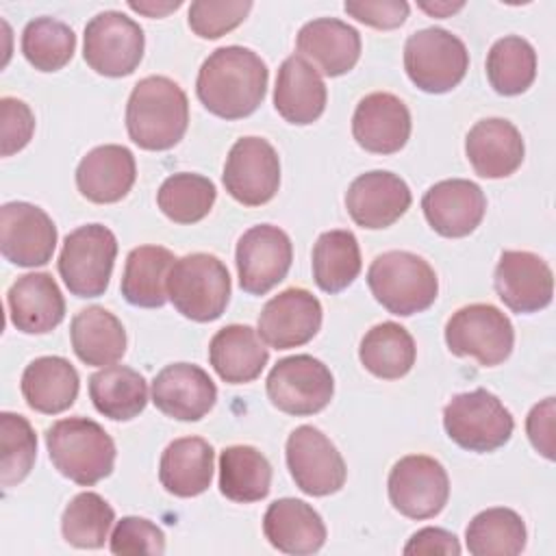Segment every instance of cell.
<instances>
[{
    "mask_svg": "<svg viewBox=\"0 0 556 556\" xmlns=\"http://www.w3.org/2000/svg\"><path fill=\"white\" fill-rule=\"evenodd\" d=\"M267 78L269 70L254 50L224 46L204 59L195 93L208 113L222 119H241L263 102Z\"/></svg>",
    "mask_w": 556,
    "mask_h": 556,
    "instance_id": "obj_1",
    "label": "cell"
},
{
    "mask_svg": "<svg viewBox=\"0 0 556 556\" xmlns=\"http://www.w3.org/2000/svg\"><path fill=\"white\" fill-rule=\"evenodd\" d=\"M189 100L178 83L167 76L141 78L126 104V130L143 150H169L187 132Z\"/></svg>",
    "mask_w": 556,
    "mask_h": 556,
    "instance_id": "obj_2",
    "label": "cell"
},
{
    "mask_svg": "<svg viewBox=\"0 0 556 556\" xmlns=\"http://www.w3.org/2000/svg\"><path fill=\"white\" fill-rule=\"evenodd\" d=\"M46 447L54 469L80 486H93L111 476L115 443L93 419L67 417L46 430Z\"/></svg>",
    "mask_w": 556,
    "mask_h": 556,
    "instance_id": "obj_3",
    "label": "cell"
},
{
    "mask_svg": "<svg viewBox=\"0 0 556 556\" xmlns=\"http://www.w3.org/2000/svg\"><path fill=\"white\" fill-rule=\"evenodd\" d=\"M374 298L393 315L408 317L432 306L439 280L430 263L406 250L378 254L367 269Z\"/></svg>",
    "mask_w": 556,
    "mask_h": 556,
    "instance_id": "obj_4",
    "label": "cell"
},
{
    "mask_svg": "<svg viewBox=\"0 0 556 556\" xmlns=\"http://www.w3.org/2000/svg\"><path fill=\"white\" fill-rule=\"evenodd\" d=\"M167 298L182 317L202 324L213 321L228 306L230 274L213 254H185L169 269Z\"/></svg>",
    "mask_w": 556,
    "mask_h": 556,
    "instance_id": "obj_5",
    "label": "cell"
},
{
    "mask_svg": "<svg viewBox=\"0 0 556 556\" xmlns=\"http://www.w3.org/2000/svg\"><path fill=\"white\" fill-rule=\"evenodd\" d=\"M443 428L458 447L484 454L508 443L515 421L497 395L486 389H473L454 395L445 404Z\"/></svg>",
    "mask_w": 556,
    "mask_h": 556,
    "instance_id": "obj_6",
    "label": "cell"
},
{
    "mask_svg": "<svg viewBox=\"0 0 556 556\" xmlns=\"http://www.w3.org/2000/svg\"><path fill=\"white\" fill-rule=\"evenodd\" d=\"M469 52L445 28H421L404 43V70L410 83L426 93L452 91L467 74Z\"/></svg>",
    "mask_w": 556,
    "mask_h": 556,
    "instance_id": "obj_7",
    "label": "cell"
},
{
    "mask_svg": "<svg viewBox=\"0 0 556 556\" xmlns=\"http://www.w3.org/2000/svg\"><path fill=\"white\" fill-rule=\"evenodd\" d=\"M115 256V235L102 224H87L63 239L59 274L72 295L98 298L109 287Z\"/></svg>",
    "mask_w": 556,
    "mask_h": 556,
    "instance_id": "obj_8",
    "label": "cell"
},
{
    "mask_svg": "<svg viewBox=\"0 0 556 556\" xmlns=\"http://www.w3.org/2000/svg\"><path fill=\"white\" fill-rule=\"evenodd\" d=\"M445 343L454 356H473L482 367H495L510 356L515 330L497 306L469 304L447 319Z\"/></svg>",
    "mask_w": 556,
    "mask_h": 556,
    "instance_id": "obj_9",
    "label": "cell"
},
{
    "mask_svg": "<svg viewBox=\"0 0 556 556\" xmlns=\"http://www.w3.org/2000/svg\"><path fill=\"white\" fill-rule=\"evenodd\" d=\"M334 393L330 369L311 354L280 358L267 376L269 402L295 417H306L324 410Z\"/></svg>",
    "mask_w": 556,
    "mask_h": 556,
    "instance_id": "obj_10",
    "label": "cell"
},
{
    "mask_svg": "<svg viewBox=\"0 0 556 556\" xmlns=\"http://www.w3.org/2000/svg\"><path fill=\"white\" fill-rule=\"evenodd\" d=\"M143 48L141 26L122 11H102L85 26L83 56L102 76L119 78L132 74L143 59Z\"/></svg>",
    "mask_w": 556,
    "mask_h": 556,
    "instance_id": "obj_11",
    "label": "cell"
},
{
    "mask_svg": "<svg viewBox=\"0 0 556 556\" xmlns=\"http://www.w3.org/2000/svg\"><path fill=\"white\" fill-rule=\"evenodd\" d=\"M389 500L408 519H430L439 515L450 497L445 467L426 454H408L389 471Z\"/></svg>",
    "mask_w": 556,
    "mask_h": 556,
    "instance_id": "obj_12",
    "label": "cell"
},
{
    "mask_svg": "<svg viewBox=\"0 0 556 556\" xmlns=\"http://www.w3.org/2000/svg\"><path fill=\"white\" fill-rule=\"evenodd\" d=\"M287 467L295 486L313 497L337 493L345 484V460L315 426H298L287 439Z\"/></svg>",
    "mask_w": 556,
    "mask_h": 556,
    "instance_id": "obj_13",
    "label": "cell"
},
{
    "mask_svg": "<svg viewBox=\"0 0 556 556\" xmlns=\"http://www.w3.org/2000/svg\"><path fill=\"white\" fill-rule=\"evenodd\" d=\"M226 191L243 206L269 202L280 187V159L263 137H241L232 143L224 174Z\"/></svg>",
    "mask_w": 556,
    "mask_h": 556,
    "instance_id": "obj_14",
    "label": "cell"
},
{
    "mask_svg": "<svg viewBox=\"0 0 556 556\" xmlns=\"http://www.w3.org/2000/svg\"><path fill=\"white\" fill-rule=\"evenodd\" d=\"M293 261L289 235L271 224H258L245 230L235 250L239 287L250 295H265L285 280Z\"/></svg>",
    "mask_w": 556,
    "mask_h": 556,
    "instance_id": "obj_15",
    "label": "cell"
},
{
    "mask_svg": "<svg viewBox=\"0 0 556 556\" xmlns=\"http://www.w3.org/2000/svg\"><path fill=\"white\" fill-rule=\"evenodd\" d=\"M56 248L52 217L30 202H7L0 208V250L17 267L46 265Z\"/></svg>",
    "mask_w": 556,
    "mask_h": 556,
    "instance_id": "obj_16",
    "label": "cell"
},
{
    "mask_svg": "<svg viewBox=\"0 0 556 556\" xmlns=\"http://www.w3.org/2000/svg\"><path fill=\"white\" fill-rule=\"evenodd\" d=\"M321 328L319 300L300 287H291L267 300L258 315V337L274 350L308 343Z\"/></svg>",
    "mask_w": 556,
    "mask_h": 556,
    "instance_id": "obj_17",
    "label": "cell"
},
{
    "mask_svg": "<svg viewBox=\"0 0 556 556\" xmlns=\"http://www.w3.org/2000/svg\"><path fill=\"white\" fill-rule=\"evenodd\" d=\"M408 185L393 172L374 169L356 176L345 191V208L352 222L367 230L395 224L410 206Z\"/></svg>",
    "mask_w": 556,
    "mask_h": 556,
    "instance_id": "obj_18",
    "label": "cell"
},
{
    "mask_svg": "<svg viewBox=\"0 0 556 556\" xmlns=\"http://www.w3.org/2000/svg\"><path fill=\"white\" fill-rule=\"evenodd\" d=\"M495 291L513 313H536L552 302L549 265L528 250H504L495 267Z\"/></svg>",
    "mask_w": 556,
    "mask_h": 556,
    "instance_id": "obj_19",
    "label": "cell"
},
{
    "mask_svg": "<svg viewBox=\"0 0 556 556\" xmlns=\"http://www.w3.org/2000/svg\"><path fill=\"white\" fill-rule=\"evenodd\" d=\"M421 208L434 232L458 239L471 235L480 226L486 213V198L476 182L447 178L424 193Z\"/></svg>",
    "mask_w": 556,
    "mask_h": 556,
    "instance_id": "obj_20",
    "label": "cell"
},
{
    "mask_svg": "<svg viewBox=\"0 0 556 556\" xmlns=\"http://www.w3.org/2000/svg\"><path fill=\"white\" fill-rule=\"evenodd\" d=\"M217 400V387L211 376L193 363H172L152 380L154 406L178 421L202 419Z\"/></svg>",
    "mask_w": 556,
    "mask_h": 556,
    "instance_id": "obj_21",
    "label": "cell"
},
{
    "mask_svg": "<svg viewBox=\"0 0 556 556\" xmlns=\"http://www.w3.org/2000/svg\"><path fill=\"white\" fill-rule=\"evenodd\" d=\"M352 135L367 152H400L410 137V111L397 96L374 91L356 104L352 115Z\"/></svg>",
    "mask_w": 556,
    "mask_h": 556,
    "instance_id": "obj_22",
    "label": "cell"
},
{
    "mask_svg": "<svg viewBox=\"0 0 556 556\" xmlns=\"http://www.w3.org/2000/svg\"><path fill=\"white\" fill-rule=\"evenodd\" d=\"M465 154L478 176L506 178L521 167L526 146L513 122L504 117H486L469 128Z\"/></svg>",
    "mask_w": 556,
    "mask_h": 556,
    "instance_id": "obj_23",
    "label": "cell"
},
{
    "mask_svg": "<svg viewBox=\"0 0 556 556\" xmlns=\"http://www.w3.org/2000/svg\"><path fill=\"white\" fill-rule=\"evenodd\" d=\"M137 178L135 156L126 146L104 143L89 150L76 167V187L83 198L96 204L119 202Z\"/></svg>",
    "mask_w": 556,
    "mask_h": 556,
    "instance_id": "obj_24",
    "label": "cell"
},
{
    "mask_svg": "<svg viewBox=\"0 0 556 556\" xmlns=\"http://www.w3.org/2000/svg\"><path fill=\"white\" fill-rule=\"evenodd\" d=\"M11 324L26 334H46L65 317V300L46 271L20 276L7 291Z\"/></svg>",
    "mask_w": 556,
    "mask_h": 556,
    "instance_id": "obj_25",
    "label": "cell"
},
{
    "mask_svg": "<svg viewBox=\"0 0 556 556\" xmlns=\"http://www.w3.org/2000/svg\"><path fill=\"white\" fill-rule=\"evenodd\" d=\"M298 54L317 65L324 76L348 74L361 56V35L348 22L337 17H317L306 22L295 39Z\"/></svg>",
    "mask_w": 556,
    "mask_h": 556,
    "instance_id": "obj_26",
    "label": "cell"
},
{
    "mask_svg": "<svg viewBox=\"0 0 556 556\" xmlns=\"http://www.w3.org/2000/svg\"><path fill=\"white\" fill-rule=\"evenodd\" d=\"M326 85L319 72L300 54L282 61L274 87V106L278 115L295 126L313 124L326 109Z\"/></svg>",
    "mask_w": 556,
    "mask_h": 556,
    "instance_id": "obj_27",
    "label": "cell"
},
{
    "mask_svg": "<svg viewBox=\"0 0 556 556\" xmlns=\"http://www.w3.org/2000/svg\"><path fill=\"white\" fill-rule=\"evenodd\" d=\"M263 532L271 547L285 554H315L326 543V526L321 515L306 502L282 497L267 506Z\"/></svg>",
    "mask_w": 556,
    "mask_h": 556,
    "instance_id": "obj_28",
    "label": "cell"
},
{
    "mask_svg": "<svg viewBox=\"0 0 556 556\" xmlns=\"http://www.w3.org/2000/svg\"><path fill=\"white\" fill-rule=\"evenodd\" d=\"M208 361L228 384L252 382L269 361V352L252 326L230 324L217 330L208 343Z\"/></svg>",
    "mask_w": 556,
    "mask_h": 556,
    "instance_id": "obj_29",
    "label": "cell"
},
{
    "mask_svg": "<svg viewBox=\"0 0 556 556\" xmlns=\"http://www.w3.org/2000/svg\"><path fill=\"white\" fill-rule=\"evenodd\" d=\"M215 450L200 437L174 439L161 454L159 480L176 497H195L211 486Z\"/></svg>",
    "mask_w": 556,
    "mask_h": 556,
    "instance_id": "obj_30",
    "label": "cell"
},
{
    "mask_svg": "<svg viewBox=\"0 0 556 556\" xmlns=\"http://www.w3.org/2000/svg\"><path fill=\"white\" fill-rule=\"evenodd\" d=\"M78 371L63 356H39L22 374V395L26 404L43 415L67 410L78 395Z\"/></svg>",
    "mask_w": 556,
    "mask_h": 556,
    "instance_id": "obj_31",
    "label": "cell"
},
{
    "mask_svg": "<svg viewBox=\"0 0 556 556\" xmlns=\"http://www.w3.org/2000/svg\"><path fill=\"white\" fill-rule=\"evenodd\" d=\"M70 339L74 354L91 367L113 365L126 352V330L104 306L78 311L70 324Z\"/></svg>",
    "mask_w": 556,
    "mask_h": 556,
    "instance_id": "obj_32",
    "label": "cell"
},
{
    "mask_svg": "<svg viewBox=\"0 0 556 556\" xmlns=\"http://www.w3.org/2000/svg\"><path fill=\"white\" fill-rule=\"evenodd\" d=\"M174 254L163 245H139L126 256L122 274V295L141 308L163 306L167 298V276Z\"/></svg>",
    "mask_w": 556,
    "mask_h": 556,
    "instance_id": "obj_33",
    "label": "cell"
},
{
    "mask_svg": "<svg viewBox=\"0 0 556 556\" xmlns=\"http://www.w3.org/2000/svg\"><path fill=\"white\" fill-rule=\"evenodd\" d=\"M89 397L104 417L128 421L146 408L148 382L126 365H106L89 378Z\"/></svg>",
    "mask_w": 556,
    "mask_h": 556,
    "instance_id": "obj_34",
    "label": "cell"
},
{
    "mask_svg": "<svg viewBox=\"0 0 556 556\" xmlns=\"http://www.w3.org/2000/svg\"><path fill=\"white\" fill-rule=\"evenodd\" d=\"M417 348L410 332L395 324L382 321L365 332L358 348L363 367L382 380H397L415 365Z\"/></svg>",
    "mask_w": 556,
    "mask_h": 556,
    "instance_id": "obj_35",
    "label": "cell"
},
{
    "mask_svg": "<svg viewBox=\"0 0 556 556\" xmlns=\"http://www.w3.org/2000/svg\"><path fill=\"white\" fill-rule=\"evenodd\" d=\"M271 465L252 445H230L219 454V491L226 500L250 504L267 497Z\"/></svg>",
    "mask_w": 556,
    "mask_h": 556,
    "instance_id": "obj_36",
    "label": "cell"
},
{
    "mask_svg": "<svg viewBox=\"0 0 556 556\" xmlns=\"http://www.w3.org/2000/svg\"><path fill=\"white\" fill-rule=\"evenodd\" d=\"M361 250L354 232L328 230L313 245V278L326 293L348 289L361 274Z\"/></svg>",
    "mask_w": 556,
    "mask_h": 556,
    "instance_id": "obj_37",
    "label": "cell"
},
{
    "mask_svg": "<svg viewBox=\"0 0 556 556\" xmlns=\"http://www.w3.org/2000/svg\"><path fill=\"white\" fill-rule=\"evenodd\" d=\"M526 539L523 519L504 506L478 513L465 530V543L473 556H515L523 552Z\"/></svg>",
    "mask_w": 556,
    "mask_h": 556,
    "instance_id": "obj_38",
    "label": "cell"
},
{
    "mask_svg": "<svg viewBox=\"0 0 556 556\" xmlns=\"http://www.w3.org/2000/svg\"><path fill=\"white\" fill-rule=\"evenodd\" d=\"M486 78L500 96H519L536 78V52L519 35L497 39L486 54Z\"/></svg>",
    "mask_w": 556,
    "mask_h": 556,
    "instance_id": "obj_39",
    "label": "cell"
},
{
    "mask_svg": "<svg viewBox=\"0 0 556 556\" xmlns=\"http://www.w3.org/2000/svg\"><path fill=\"white\" fill-rule=\"evenodd\" d=\"M217 198L213 180L202 174L178 172L163 180L156 191V204L174 224H195L204 219Z\"/></svg>",
    "mask_w": 556,
    "mask_h": 556,
    "instance_id": "obj_40",
    "label": "cell"
},
{
    "mask_svg": "<svg viewBox=\"0 0 556 556\" xmlns=\"http://www.w3.org/2000/svg\"><path fill=\"white\" fill-rule=\"evenodd\" d=\"M115 521V510L111 504L93 493L83 491L65 506L61 517L63 539L80 549H98L109 539V530Z\"/></svg>",
    "mask_w": 556,
    "mask_h": 556,
    "instance_id": "obj_41",
    "label": "cell"
},
{
    "mask_svg": "<svg viewBox=\"0 0 556 556\" xmlns=\"http://www.w3.org/2000/svg\"><path fill=\"white\" fill-rule=\"evenodd\" d=\"M76 50L74 30L54 17H35L22 33V54L39 72H59Z\"/></svg>",
    "mask_w": 556,
    "mask_h": 556,
    "instance_id": "obj_42",
    "label": "cell"
},
{
    "mask_svg": "<svg viewBox=\"0 0 556 556\" xmlns=\"http://www.w3.org/2000/svg\"><path fill=\"white\" fill-rule=\"evenodd\" d=\"M0 482L9 489L30 473L37 458V434L26 417L4 410L0 415Z\"/></svg>",
    "mask_w": 556,
    "mask_h": 556,
    "instance_id": "obj_43",
    "label": "cell"
},
{
    "mask_svg": "<svg viewBox=\"0 0 556 556\" xmlns=\"http://www.w3.org/2000/svg\"><path fill=\"white\" fill-rule=\"evenodd\" d=\"M250 9V0H198L189 7V28L202 39H217L237 28L248 17Z\"/></svg>",
    "mask_w": 556,
    "mask_h": 556,
    "instance_id": "obj_44",
    "label": "cell"
},
{
    "mask_svg": "<svg viewBox=\"0 0 556 556\" xmlns=\"http://www.w3.org/2000/svg\"><path fill=\"white\" fill-rule=\"evenodd\" d=\"M111 552L119 556H159L165 552V536L161 528L146 517H122L111 534Z\"/></svg>",
    "mask_w": 556,
    "mask_h": 556,
    "instance_id": "obj_45",
    "label": "cell"
},
{
    "mask_svg": "<svg viewBox=\"0 0 556 556\" xmlns=\"http://www.w3.org/2000/svg\"><path fill=\"white\" fill-rule=\"evenodd\" d=\"M0 141H2V156H11L20 152L35 132V115L30 106L17 98H2L0 100Z\"/></svg>",
    "mask_w": 556,
    "mask_h": 556,
    "instance_id": "obj_46",
    "label": "cell"
},
{
    "mask_svg": "<svg viewBox=\"0 0 556 556\" xmlns=\"http://www.w3.org/2000/svg\"><path fill=\"white\" fill-rule=\"evenodd\" d=\"M345 13L352 15L354 20L380 28V30H391L404 24V20L408 17V2L404 0H348L343 4Z\"/></svg>",
    "mask_w": 556,
    "mask_h": 556,
    "instance_id": "obj_47",
    "label": "cell"
},
{
    "mask_svg": "<svg viewBox=\"0 0 556 556\" xmlns=\"http://www.w3.org/2000/svg\"><path fill=\"white\" fill-rule=\"evenodd\" d=\"M526 432L532 447L547 460H554V397L534 404L526 419Z\"/></svg>",
    "mask_w": 556,
    "mask_h": 556,
    "instance_id": "obj_48",
    "label": "cell"
},
{
    "mask_svg": "<svg viewBox=\"0 0 556 556\" xmlns=\"http://www.w3.org/2000/svg\"><path fill=\"white\" fill-rule=\"evenodd\" d=\"M404 554H417V556H430V554H443V556H458L460 554V543L456 534L443 528H421L417 530L408 543L404 545Z\"/></svg>",
    "mask_w": 556,
    "mask_h": 556,
    "instance_id": "obj_49",
    "label": "cell"
},
{
    "mask_svg": "<svg viewBox=\"0 0 556 556\" xmlns=\"http://www.w3.org/2000/svg\"><path fill=\"white\" fill-rule=\"evenodd\" d=\"M180 4H182L180 0H176V2H132V0H130V2H128V7H130L132 11L143 13V15H148V17H165L167 13L176 11Z\"/></svg>",
    "mask_w": 556,
    "mask_h": 556,
    "instance_id": "obj_50",
    "label": "cell"
},
{
    "mask_svg": "<svg viewBox=\"0 0 556 556\" xmlns=\"http://www.w3.org/2000/svg\"><path fill=\"white\" fill-rule=\"evenodd\" d=\"M463 7H465V2H419V9H424L426 13H430L434 17H447Z\"/></svg>",
    "mask_w": 556,
    "mask_h": 556,
    "instance_id": "obj_51",
    "label": "cell"
}]
</instances>
